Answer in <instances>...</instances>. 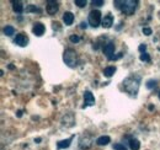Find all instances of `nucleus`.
I'll use <instances>...</instances> for the list:
<instances>
[{
    "mask_svg": "<svg viewBox=\"0 0 160 150\" xmlns=\"http://www.w3.org/2000/svg\"><path fill=\"white\" fill-rule=\"evenodd\" d=\"M140 86V76L139 75H131L123 80V89L126 92L131 96H137Z\"/></svg>",
    "mask_w": 160,
    "mask_h": 150,
    "instance_id": "f257e3e1",
    "label": "nucleus"
},
{
    "mask_svg": "<svg viewBox=\"0 0 160 150\" xmlns=\"http://www.w3.org/2000/svg\"><path fill=\"white\" fill-rule=\"evenodd\" d=\"M115 6L126 15H133L137 9V0H115Z\"/></svg>",
    "mask_w": 160,
    "mask_h": 150,
    "instance_id": "f03ea898",
    "label": "nucleus"
},
{
    "mask_svg": "<svg viewBox=\"0 0 160 150\" xmlns=\"http://www.w3.org/2000/svg\"><path fill=\"white\" fill-rule=\"evenodd\" d=\"M63 60L64 63L70 67V68H74L77 67V63H78V56H77V52L72 48H68L64 51V54H63Z\"/></svg>",
    "mask_w": 160,
    "mask_h": 150,
    "instance_id": "7ed1b4c3",
    "label": "nucleus"
},
{
    "mask_svg": "<svg viewBox=\"0 0 160 150\" xmlns=\"http://www.w3.org/2000/svg\"><path fill=\"white\" fill-rule=\"evenodd\" d=\"M102 22L101 21V12L99 10H92L90 14H89V25L94 28L99 27L100 23Z\"/></svg>",
    "mask_w": 160,
    "mask_h": 150,
    "instance_id": "20e7f679",
    "label": "nucleus"
},
{
    "mask_svg": "<svg viewBox=\"0 0 160 150\" xmlns=\"http://www.w3.org/2000/svg\"><path fill=\"white\" fill-rule=\"evenodd\" d=\"M59 9V2L54 0H48L47 1V12L49 15H54Z\"/></svg>",
    "mask_w": 160,
    "mask_h": 150,
    "instance_id": "39448f33",
    "label": "nucleus"
},
{
    "mask_svg": "<svg viewBox=\"0 0 160 150\" xmlns=\"http://www.w3.org/2000/svg\"><path fill=\"white\" fill-rule=\"evenodd\" d=\"M95 105V97L91 94V91H85L84 92V106L82 108L88 107V106H92Z\"/></svg>",
    "mask_w": 160,
    "mask_h": 150,
    "instance_id": "423d86ee",
    "label": "nucleus"
},
{
    "mask_svg": "<svg viewBox=\"0 0 160 150\" xmlns=\"http://www.w3.org/2000/svg\"><path fill=\"white\" fill-rule=\"evenodd\" d=\"M115 53V43L113 42H108L107 44H105V47H103V54L107 57L110 60H111V58H112V54Z\"/></svg>",
    "mask_w": 160,
    "mask_h": 150,
    "instance_id": "0eeeda50",
    "label": "nucleus"
},
{
    "mask_svg": "<svg viewBox=\"0 0 160 150\" xmlns=\"http://www.w3.org/2000/svg\"><path fill=\"white\" fill-rule=\"evenodd\" d=\"M14 43L20 46V47H25L28 43V38L25 33H19V35H16V37L14 39Z\"/></svg>",
    "mask_w": 160,
    "mask_h": 150,
    "instance_id": "6e6552de",
    "label": "nucleus"
},
{
    "mask_svg": "<svg viewBox=\"0 0 160 150\" xmlns=\"http://www.w3.org/2000/svg\"><path fill=\"white\" fill-rule=\"evenodd\" d=\"M44 31H46V27H44V25H43V23H41V22H36V23L33 25L32 32H33V35H36L37 37H41V36L44 33Z\"/></svg>",
    "mask_w": 160,
    "mask_h": 150,
    "instance_id": "1a4fd4ad",
    "label": "nucleus"
},
{
    "mask_svg": "<svg viewBox=\"0 0 160 150\" xmlns=\"http://www.w3.org/2000/svg\"><path fill=\"white\" fill-rule=\"evenodd\" d=\"M101 25H102L103 28H111L112 25H113V16H112L111 14L105 15V18H103V20H102Z\"/></svg>",
    "mask_w": 160,
    "mask_h": 150,
    "instance_id": "9d476101",
    "label": "nucleus"
},
{
    "mask_svg": "<svg viewBox=\"0 0 160 150\" xmlns=\"http://www.w3.org/2000/svg\"><path fill=\"white\" fill-rule=\"evenodd\" d=\"M73 139H74V135H72L70 138H68V139H65V140H60V142L57 143V148H58V149L69 148V147H70V143L73 142Z\"/></svg>",
    "mask_w": 160,
    "mask_h": 150,
    "instance_id": "9b49d317",
    "label": "nucleus"
},
{
    "mask_svg": "<svg viewBox=\"0 0 160 150\" xmlns=\"http://www.w3.org/2000/svg\"><path fill=\"white\" fill-rule=\"evenodd\" d=\"M63 21H64V23H65L67 26H70V25L73 23V21H74V15H73V12H70V11L64 12V15H63Z\"/></svg>",
    "mask_w": 160,
    "mask_h": 150,
    "instance_id": "f8f14e48",
    "label": "nucleus"
},
{
    "mask_svg": "<svg viewBox=\"0 0 160 150\" xmlns=\"http://www.w3.org/2000/svg\"><path fill=\"white\" fill-rule=\"evenodd\" d=\"M128 144H129L131 150H139V148H140L139 140H138V139H136V138H131V139H129V142H128Z\"/></svg>",
    "mask_w": 160,
    "mask_h": 150,
    "instance_id": "ddd939ff",
    "label": "nucleus"
},
{
    "mask_svg": "<svg viewBox=\"0 0 160 150\" xmlns=\"http://www.w3.org/2000/svg\"><path fill=\"white\" fill-rule=\"evenodd\" d=\"M110 142H111V139H110V137H107V135H102V137H100V138L96 139V144L100 145V147H102V145H107Z\"/></svg>",
    "mask_w": 160,
    "mask_h": 150,
    "instance_id": "4468645a",
    "label": "nucleus"
},
{
    "mask_svg": "<svg viewBox=\"0 0 160 150\" xmlns=\"http://www.w3.org/2000/svg\"><path fill=\"white\" fill-rule=\"evenodd\" d=\"M12 9H14L15 12L21 14L23 11V4L21 1H12Z\"/></svg>",
    "mask_w": 160,
    "mask_h": 150,
    "instance_id": "2eb2a0df",
    "label": "nucleus"
},
{
    "mask_svg": "<svg viewBox=\"0 0 160 150\" xmlns=\"http://www.w3.org/2000/svg\"><path fill=\"white\" fill-rule=\"evenodd\" d=\"M115 73H116V67H107V68H105V70H103V75H105L106 78H111Z\"/></svg>",
    "mask_w": 160,
    "mask_h": 150,
    "instance_id": "dca6fc26",
    "label": "nucleus"
},
{
    "mask_svg": "<svg viewBox=\"0 0 160 150\" xmlns=\"http://www.w3.org/2000/svg\"><path fill=\"white\" fill-rule=\"evenodd\" d=\"M4 33H5L6 36H12V35L15 33V28H14L12 26H6V27L4 28Z\"/></svg>",
    "mask_w": 160,
    "mask_h": 150,
    "instance_id": "f3484780",
    "label": "nucleus"
},
{
    "mask_svg": "<svg viewBox=\"0 0 160 150\" xmlns=\"http://www.w3.org/2000/svg\"><path fill=\"white\" fill-rule=\"evenodd\" d=\"M139 58H140V60H142V62H147V63H150V56H149L148 53H142Z\"/></svg>",
    "mask_w": 160,
    "mask_h": 150,
    "instance_id": "a211bd4d",
    "label": "nucleus"
},
{
    "mask_svg": "<svg viewBox=\"0 0 160 150\" xmlns=\"http://www.w3.org/2000/svg\"><path fill=\"white\" fill-rule=\"evenodd\" d=\"M155 86H157V80H149V81H147V88L148 89H153Z\"/></svg>",
    "mask_w": 160,
    "mask_h": 150,
    "instance_id": "6ab92c4d",
    "label": "nucleus"
},
{
    "mask_svg": "<svg viewBox=\"0 0 160 150\" xmlns=\"http://www.w3.org/2000/svg\"><path fill=\"white\" fill-rule=\"evenodd\" d=\"M74 2H75V5H78L79 8H84V6H86V4H88L86 0H75Z\"/></svg>",
    "mask_w": 160,
    "mask_h": 150,
    "instance_id": "aec40b11",
    "label": "nucleus"
},
{
    "mask_svg": "<svg viewBox=\"0 0 160 150\" xmlns=\"http://www.w3.org/2000/svg\"><path fill=\"white\" fill-rule=\"evenodd\" d=\"M31 11H37V12H41V10L40 9H37V8H35L33 5H28V8L26 9V12H31Z\"/></svg>",
    "mask_w": 160,
    "mask_h": 150,
    "instance_id": "412c9836",
    "label": "nucleus"
},
{
    "mask_svg": "<svg viewBox=\"0 0 160 150\" xmlns=\"http://www.w3.org/2000/svg\"><path fill=\"white\" fill-rule=\"evenodd\" d=\"M69 39H70V42H73V43H78V42L80 41V37L79 36H77V35H72Z\"/></svg>",
    "mask_w": 160,
    "mask_h": 150,
    "instance_id": "4be33fe9",
    "label": "nucleus"
},
{
    "mask_svg": "<svg viewBox=\"0 0 160 150\" xmlns=\"http://www.w3.org/2000/svg\"><path fill=\"white\" fill-rule=\"evenodd\" d=\"M113 149L115 150H127V148H126L123 144H115V145H113Z\"/></svg>",
    "mask_w": 160,
    "mask_h": 150,
    "instance_id": "5701e85b",
    "label": "nucleus"
},
{
    "mask_svg": "<svg viewBox=\"0 0 160 150\" xmlns=\"http://www.w3.org/2000/svg\"><path fill=\"white\" fill-rule=\"evenodd\" d=\"M143 33H144L145 36H150V35H152V28L144 27V28H143Z\"/></svg>",
    "mask_w": 160,
    "mask_h": 150,
    "instance_id": "b1692460",
    "label": "nucleus"
},
{
    "mask_svg": "<svg viewBox=\"0 0 160 150\" xmlns=\"http://www.w3.org/2000/svg\"><path fill=\"white\" fill-rule=\"evenodd\" d=\"M103 4H105L103 0H94L92 1V5H95V6H102Z\"/></svg>",
    "mask_w": 160,
    "mask_h": 150,
    "instance_id": "393cba45",
    "label": "nucleus"
},
{
    "mask_svg": "<svg viewBox=\"0 0 160 150\" xmlns=\"http://www.w3.org/2000/svg\"><path fill=\"white\" fill-rule=\"evenodd\" d=\"M138 49H139V52H140V53H145V49H147V46H145V44H140V46H139V48H138Z\"/></svg>",
    "mask_w": 160,
    "mask_h": 150,
    "instance_id": "a878e982",
    "label": "nucleus"
},
{
    "mask_svg": "<svg viewBox=\"0 0 160 150\" xmlns=\"http://www.w3.org/2000/svg\"><path fill=\"white\" fill-rule=\"evenodd\" d=\"M86 26H88V25H86L85 22H81V23H80V27H81V28H86Z\"/></svg>",
    "mask_w": 160,
    "mask_h": 150,
    "instance_id": "bb28decb",
    "label": "nucleus"
},
{
    "mask_svg": "<svg viewBox=\"0 0 160 150\" xmlns=\"http://www.w3.org/2000/svg\"><path fill=\"white\" fill-rule=\"evenodd\" d=\"M22 113H23V111H18V112H16V116H18V117H21V116H22Z\"/></svg>",
    "mask_w": 160,
    "mask_h": 150,
    "instance_id": "cd10ccee",
    "label": "nucleus"
},
{
    "mask_svg": "<svg viewBox=\"0 0 160 150\" xmlns=\"http://www.w3.org/2000/svg\"><path fill=\"white\" fill-rule=\"evenodd\" d=\"M41 142V138H37V139H35V143H40Z\"/></svg>",
    "mask_w": 160,
    "mask_h": 150,
    "instance_id": "c85d7f7f",
    "label": "nucleus"
},
{
    "mask_svg": "<svg viewBox=\"0 0 160 150\" xmlns=\"http://www.w3.org/2000/svg\"><path fill=\"white\" fill-rule=\"evenodd\" d=\"M159 100H160V91H159Z\"/></svg>",
    "mask_w": 160,
    "mask_h": 150,
    "instance_id": "c756f323",
    "label": "nucleus"
},
{
    "mask_svg": "<svg viewBox=\"0 0 160 150\" xmlns=\"http://www.w3.org/2000/svg\"><path fill=\"white\" fill-rule=\"evenodd\" d=\"M159 51H160V48H159Z\"/></svg>",
    "mask_w": 160,
    "mask_h": 150,
    "instance_id": "7c9ffc66",
    "label": "nucleus"
}]
</instances>
